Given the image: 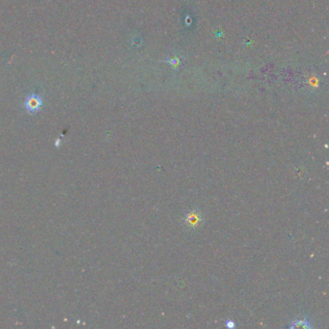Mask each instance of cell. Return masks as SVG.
Here are the masks:
<instances>
[{"label": "cell", "instance_id": "6da1fadb", "mask_svg": "<svg viewBox=\"0 0 329 329\" xmlns=\"http://www.w3.org/2000/svg\"><path fill=\"white\" fill-rule=\"evenodd\" d=\"M183 222L185 227L189 230L199 228L203 223V214L199 210H192L184 216Z\"/></svg>", "mask_w": 329, "mask_h": 329}, {"label": "cell", "instance_id": "7a4b0ae2", "mask_svg": "<svg viewBox=\"0 0 329 329\" xmlns=\"http://www.w3.org/2000/svg\"><path fill=\"white\" fill-rule=\"evenodd\" d=\"M23 106L29 114H36L43 106V97L37 94H31L24 99Z\"/></svg>", "mask_w": 329, "mask_h": 329}, {"label": "cell", "instance_id": "3957f363", "mask_svg": "<svg viewBox=\"0 0 329 329\" xmlns=\"http://www.w3.org/2000/svg\"><path fill=\"white\" fill-rule=\"evenodd\" d=\"M288 329H313V325H312V322L310 321L308 318H302V319L292 321L291 324L288 327Z\"/></svg>", "mask_w": 329, "mask_h": 329}, {"label": "cell", "instance_id": "277c9868", "mask_svg": "<svg viewBox=\"0 0 329 329\" xmlns=\"http://www.w3.org/2000/svg\"><path fill=\"white\" fill-rule=\"evenodd\" d=\"M225 326H226V328L234 329L235 327V323L233 322L231 320H227V321H225Z\"/></svg>", "mask_w": 329, "mask_h": 329}]
</instances>
